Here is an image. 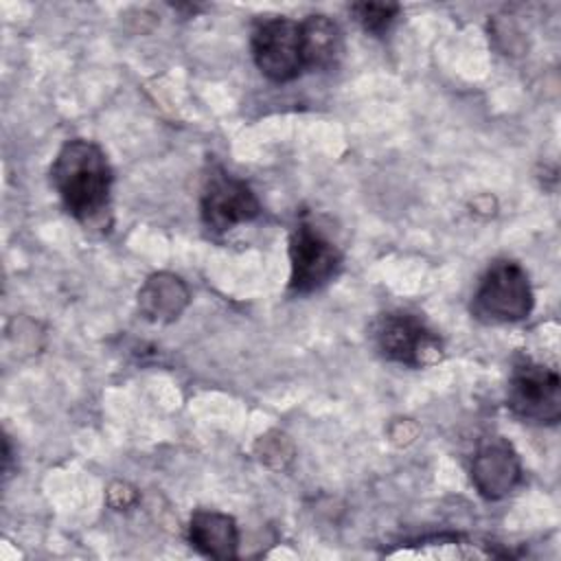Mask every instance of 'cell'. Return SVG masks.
<instances>
[{"instance_id": "8", "label": "cell", "mask_w": 561, "mask_h": 561, "mask_svg": "<svg viewBox=\"0 0 561 561\" xmlns=\"http://www.w3.org/2000/svg\"><path fill=\"white\" fill-rule=\"evenodd\" d=\"M522 478L519 458L513 447L495 438L478 449L471 462V482L486 500H500L508 495Z\"/></svg>"}, {"instance_id": "4", "label": "cell", "mask_w": 561, "mask_h": 561, "mask_svg": "<svg viewBox=\"0 0 561 561\" xmlns=\"http://www.w3.org/2000/svg\"><path fill=\"white\" fill-rule=\"evenodd\" d=\"M506 405L524 423L554 425L561 419L559 373L528 357L519 359L508 377Z\"/></svg>"}, {"instance_id": "14", "label": "cell", "mask_w": 561, "mask_h": 561, "mask_svg": "<svg viewBox=\"0 0 561 561\" xmlns=\"http://www.w3.org/2000/svg\"><path fill=\"white\" fill-rule=\"evenodd\" d=\"M136 500H138V493L127 482H114L107 489V504L116 511H123V508L131 506Z\"/></svg>"}, {"instance_id": "11", "label": "cell", "mask_w": 561, "mask_h": 561, "mask_svg": "<svg viewBox=\"0 0 561 561\" xmlns=\"http://www.w3.org/2000/svg\"><path fill=\"white\" fill-rule=\"evenodd\" d=\"M300 35L305 70H327L337 64L344 42L340 26L329 15H307L300 22Z\"/></svg>"}, {"instance_id": "12", "label": "cell", "mask_w": 561, "mask_h": 561, "mask_svg": "<svg viewBox=\"0 0 561 561\" xmlns=\"http://www.w3.org/2000/svg\"><path fill=\"white\" fill-rule=\"evenodd\" d=\"M351 11L366 33L383 35L397 20L401 7L397 2H355Z\"/></svg>"}, {"instance_id": "1", "label": "cell", "mask_w": 561, "mask_h": 561, "mask_svg": "<svg viewBox=\"0 0 561 561\" xmlns=\"http://www.w3.org/2000/svg\"><path fill=\"white\" fill-rule=\"evenodd\" d=\"M50 182L64 208L81 224H92L110 208L112 169L103 149L83 138L64 142L50 164Z\"/></svg>"}, {"instance_id": "5", "label": "cell", "mask_w": 561, "mask_h": 561, "mask_svg": "<svg viewBox=\"0 0 561 561\" xmlns=\"http://www.w3.org/2000/svg\"><path fill=\"white\" fill-rule=\"evenodd\" d=\"M252 57L263 77L287 83L305 70L300 22L291 18L263 20L252 33Z\"/></svg>"}, {"instance_id": "10", "label": "cell", "mask_w": 561, "mask_h": 561, "mask_svg": "<svg viewBox=\"0 0 561 561\" xmlns=\"http://www.w3.org/2000/svg\"><path fill=\"white\" fill-rule=\"evenodd\" d=\"M186 283L169 272L151 274L138 289V309L151 322H171L188 305Z\"/></svg>"}, {"instance_id": "6", "label": "cell", "mask_w": 561, "mask_h": 561, "mask_svg": "<svg viewBox=\"0 0 561 561\" xmlns=\"http://www.w3.org/2000/svg\"><path fill=\"white\" fill-rule=\"evenodd\" d=\"M289 289L294 294H311L337 274L342 252L318 228L300 221L289 237Z\"/></svg>"}, {"instance_id": "7", "label": "cell", "mask_w": 561, "mask_h": 561, "mask_svg": "<svg viewBox=\"0 0 561 561\" xmlns=\"http://www.w3.org/2000/svg\"><path fill=\"white\" fill-rule=\"evenodd\" d=\"M199 213L208 230L226 232L239 224L256 219L261 215V202L250 184L217 167L204 180Z\"/></svg>"}, {"instance_id": "2", "label": "cell", "mask_w": 561, "mask_h": 561, "mask_svg": "<svg viewBox=\"0 0 561 561\" xmlns=\"http://www.w3.org/2000/svg\"><path fill=\"white\" fill-rule=\"evenodd\" d=\"M533 305L526 270L515 261L500 259L482 274L471 300V313L484 324H506L528 318Z\"/></svg>"}, {"instance_id": "9", "label": "cell", "mask_w": 561, "mask_h": 561, "mask_svg": "<svg viewBox=\"0 0 561 561\" xmlns=\"http://www.w3.org/2000/svg\"><path fill=\"white\" fill-rule=\"evenodd\" d=\"M188 541L204 557L228 561L237 557L239 528L230 515L199 508L191 515Z\"/></svg>"}, {"instance_id": "3", "label": "cell", "mask_w": 561, "mask_h": 561, "mask_svg": "<svg viewBox=\"0 0 561 561\" xmlns=\"http://www.w3.org/2000/svg\"><path fill=\"white\" fill-rule=\"evenodd\" d=\"M373 342L381 357L412 368L443 359V342L419 316L408 311L381 313L373 324Z\"/></svg>"}, {"instance_id": "13", "label": "cell", "mask_w": 561, "mask_h": 561, "mask_svg": "<svg viewBox=\"0 0 561 561\" xmlns=\"http://www.w3.org/2000/svg\"><path fill=\"white\" fill-rule=\"evenodd\" d=\"M254 454L263 465L272 469H283L294 458V445L280 432H267L265 436H259L254 445Z\"/></svg>"}]
</instances>
